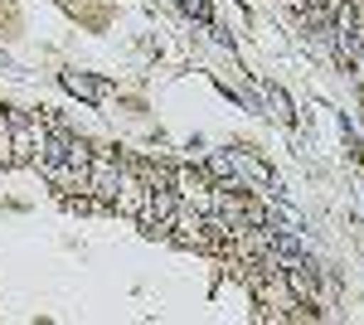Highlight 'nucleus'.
I'll use <instances>...</instances> for the list:
<instances>
[{"mask_svg":"<svg viewBox=\"0 0 364 325\" xmlns=\"http://www.w3.org/2000/svg\"><path fill=\"white\" fill-rule=\"evenodd\" d=\"M87 190L97 194L102 204H112L117 194H122V165L117 161H92V170H87Z\"/></svg>","mask_w":364,"mask_h":325,"instance_id":"3","label":"nucleus"},{"mask_svg":"<svg viewBox=\"0 0 364 325\" xmlns=\"http://www.w3.org/2000/svg\"><path fill=\"white\" fill-rule=\"evenodd\" d=\"M180 214V194L175 190H151L146 199V209H141V223H146V233H166L170 223Z\"/></svg>","mask_w":364,"mask_h":325,"instance_id":"2","label":"nucleus"},{"mask_svg":"<svg viewBox=\"0 0 364 325\" xmlns=\"http://www.w3.org/2000/svg\"><path fill=\"white\" fill-rule=\"evenodd\" d=\"M39 161H44V170L54 175L58 185H68V190H78V185H87V170H92V151H87L83 141H73L68 132H49L44 141H39Z\"/></svg>","mask_w":364,"mask_h":325,"instance_id":"1","label":"nucleus"},{"mask_svg":"<svg viewBox=\"0 0 364 325\" xmlns=\"http://www.w3.org/2000/svg\"><path fill=\"white\" fill-rule=\"evenodd\" d=\"M175 228H180L175 243H185V247H209L214 243V233H209L214 223H209L204 214H175Z\"/></svg>","mask_w":364,"mask_h":325,"instance_id":"4","label":"nucleus"},{"mask_svg":"<svg viewBox=\"0 0 364 325\" xmlns=\"http://www.w3.org/2000/svg\"><path fill=\"white\" fill-rule=\"evenodd\" d=\"M185 15H195V20H209V5H204V0H185Z\"/></svg>","mask_w":364,"mask_h":325,"instance_id":"7","label":"nucleus"},{"mask_svg":"<svg viewBox=\"0 0 364 325\" xmlns=\"http://www.w3.org/2000/svg\"><path fill=\"white\" fill-rule=\"evenodd\" d=\"M296 10H311V5H336V0H291Z\"/></svg>","mask_w":364,"mask_h":325,"instance_id":"8","label":"nucleus"},{"mask_svg":"<svg viewBox=\"0 0 364 325\" xmlns=\"http://www.w3.org/2000/svg\"><path fill=\"white\" fill-rule=\"evenodd\" d=\"M267 107L277 112L282 127H291V107H287V92H282V87H272V92H267Z\"/></svg>","mask_w":364,"mask_h":325,"instance_id":"6","label":"nucleus"},{"mask_svg":"<svg viewBox=\"0 0 364 325\" xmlns=\"http://www.w3.org/2000/svg\"><path fill=\"white\" fill-rule=\"evenodd\" d=\"M63 87H68V92H78V97H87V102H97V97L107 92L97 78H83V73H63Z\"/></svg>","mask_w":364,"mask_h":325,"instance_id":"5","label":"nucleus"}]
</instances>
